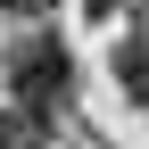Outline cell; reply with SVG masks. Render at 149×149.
I'll return each instance as SVG.
<instances>
[{"mask_svg": "<svg viewBox=\"0 0 149 149\" xmlns=\"http://www.w3.org/2000/svg\"><path fill=\"white\" fill-rule=\"evenodd\" d=\"M8 83H17V100L58 108V100H66V83H74L66 42H58V33H33V42H17V50H8Z\"/></svg>", "mask_w": 149, "mask_h": 149, "instance_id": "6da1fadb", "label": "cell"}, {"mask_svg": "<svg viewBox=\"0 0 149 149\" xmlns=\"http://www.w3.org/2000/svg\"><path fill=\"white\" fill-rule=\"evenodd\" d=\"M116 83H124V91H133V100L149 108V17H141L133 33H124V50H116Z\"/></svg>", "mask_w": 149, "mask_h": 149, "instance_id": "3957f363", "label": "cell"}, {"mask_svg": "<svg viewBox=\"0 0 149 149\" xmlns=\"http://www.w3.org/2000/svg\"><path fill=\"white\" fill-rule=\"evenodd\" d=\"M83 8H91V17H100V25H108V17H116V8H124V0H83Z\"/></svg>", "mask_w": 149, "mask_h": 149, "instance_id": "5b68a950", "label": "cell"}, {"mask_svg": "<svg viewBox=\"0 0 149 149\" xmlns=\"http://www.w3.org/2000/svg\"><path fill=\"white\" fill-rule=\"evenodd\" d=\"M0 8H17V17H42V8H50V0H0Z\"/></svg>", "mask_w": 149, "mask_h": 149, "instance_id": "277c9868", "label": "cell"}, {"mask_svg": "<svg viewBox=\"0 0 149 149\" xmlns=\"http://www.w3.org/2000/svg\"><path fill=\"white\" fill-rule=\"evenodd\" d=\"M42 141H50V108H33V100L0 108V149H42Z\"/></svg>", "mask_w": 149, "mask_h": 149, "instance_id": "7a4b0ae2", "label": "cell"}]
</instances>
